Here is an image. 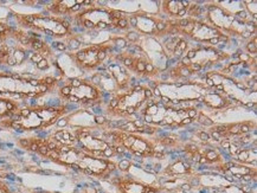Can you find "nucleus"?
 Returning a JSON list of instances; mask_svg holds the SVG:
<instances>
[{"label": "nucleus", "instance_id": "nucleus-16", "mask_svg": "<svg viewBox=\"0 0 257 193\" xmlns=\"http://www.w3.org/2000/svg\"><path fill=\"white\" fill-rule=\"evenodd\" d=\"M105 70L108 71V74L110 75L111 78H113V81L115 82V86H116L118 91H124L130 89V84L132 81L131 73L120 63V62L113 60L110 63L107 64Z\"/></svg>", "mask_w": 257, "mask_h": 193}, {"label": "nucleus", "instance_id": "nucleus-15", "mask_svg": "<svg viewBox=\"0 0 257 193\" xmlns=\"http://www.w3.org/2000/svg\"><path fill=\"white\" fill-rule=\"evenodd\" d=\"M167 179H189L196 178L197 172L193 163L189 160L178 158L166 166L161 173Z\"/></svg>", "mask_w": 257, "mask_h": 193}, {"label": "nucleus", "instance_id": "nucleus-13", "mask_svg": "<svg viewBox=\"0 0 257 193\" xmlns=\"http://www.w3.org/2000/svg\"><path fill=\"white\" fill-rule=\"evenodd\" d=\"M110 182L117 193H161L164 191L159 185L148 184L127 174L111 176Z\"/></svg>", "mask_w": 257, "mask_h": 193}, {"label": "nucleus", "instance_id": "nucleus-1", "mask_svg": "<svg viewBox=\"0 0 257 193\" xmlns=\"http://www.w3.org/2000/svg\"><path fill=\"white\" fill-rule=\"evenodd\" d=\"M45 158L82 174L97 179H109L117 171L116 161L90 155L76 146L58 145L56 149L49 150Z\"/></svg>", "mask_w": 257, "mask_h": 193}, {"label": "nucleus", "instance_id": "nucleus-4", "mask_svg": "<svg viewBox=\"0 0 257 193\" xmlns=\"http://www.w3.org/2000/svg\"><path fill=\"white\" fill-rule=\"evenodd\" d=\"M152 97L153 93L150 87L135 86L111 95V99L105 106V113L113 119H120L121 121L130 120L135 114L140 113L146 106L147 100Z\"/></svg>", "mask_w": 257, "mask_h": 193}, {"label": "nucleus", "instance_id": "nucleus-12", "mask_svg": "<svg viewBox=\"0 0 257 193\" xmlns=\"http://www.w3.org/2000/svg\"><path fill=\"white\" fill-rule=\"evenodd\" d=\"M228 58V55L216 50L213 47L204 45V47H197L191 49L185 54V56L181 58V64L184 65H196L203 70L207 65L219 63Z\"/></svg>", "mask_w": 257, "mask_h": 193}, {"label": "nucleus", "instance_id": "nucleus-11", "mask_svg": "<svg viewBox=\"0 0 257 193\" xmlns=\"http://www.w3.org/2000/svg\"><path fill=\"white\" fill-rule=\"evenodd\" d=\"M140 49V55L150 62L153 67H156L159 73L166 71L167 62H169V54L161 44V41L157 37H143L138 42Z\"/></svg>", "mask_w": 257, "mask_h": 193}, {"label": "nucleus", "instance_id": "nucleus-22", "mask_svg": "<svg viewBox=\"0 0 257 193\" xmlns=\"http://www.w3.org/2000/svg\"><path fill=\"white\" fill-rule=\"evenodd\" d=\"M245 49H246V51H248V54L250 55V56H251V55H256V52H257V37H256V35L253 36L252 38L249 39V42H248V44H246Z\"/></svg>", "mask_w": 257, "mask_h": 193}, {"label": "nucleus", "instance_id": "nucleus-8", "mask_svg": "<svg viewBox=\"0 0 257 193\" xmlns=\"http://www.w3.org/2000/svg\"><path fill=\"white\" fill-rule=\"evenodd\" d=\"M76 136V147L84 150L88 154L97 158L111 159L118 156L116 147L107 141V127H96V128H80L72 130Z\"/></svg>", "mask_w": 257, "mask_h": 193}, {"label": "nucleus", "instance_id": "nucleus-26", "mask_svg": "<svg viewBox=\"0 0 257 193\" xmlns=\"http://www.w3.org/2000/svg\"><path fill=\"white\" fill-rule=\"evenodd\" d=\"M32 193H57V192H49V191H43V189H36Z\"/></svg>", "mask_w": 257, "mask_h": 193}, {"label": "nucleus", "instance_id": "nucleus-2", "mask_svg": "<svg viewBox=\"0 0 257 193\" xmlns=\"http://www.w3.org/2000/svg\"><path fill=\"white\" fill-rule=\"evenodd\" d=\"M200 110L194 106L179 107L172 104L156 102L153 99L147 100L146 106L141 110L143 121L146 125L157 128H184L196 121Z\"/></svg>", "mask_w": 257, "mask_h": 193}, {"label": "nucleus", "instance_id": "nucleus-20", "mask_svg": "<svg viewBox=\"0 0 257 193\" xmlns=\"http://www.w3.org/2000/svg\"><path fill=\"white\" fill-rule=\"evenodd\" d=\"M51 140L57 142L61 146H76L77 140L72 130L68 129H57L54 134H51Z\"/></svg>", "mask_w": 257, "mask_h": 193}, {"label": "nucleus", "instance_id": "nucleus-14", "mask_svg": "<svg viewBox=\"0 0 257 193\" xmlns=\"http://www.w3.org/2000/svg\"><path fill=\"white\" fill-rule=\"evenodd\" d=\"M215 169L220 174L225 176V179L232 178L235 180L251 182L255 181L257 178V168L256 166L243 165L232 160V161H224L220 165L216 166Z\"/></svg>", "mask_w": 257, "mask_h": 193}, {"label": "nucleus", "instance_id": "nucleus-27", "mask_svg": "<svg viewBox=\"0 0 257 193\" xmlns=\"http://www.w3.org/2000/svg\"><path fill=\"white\" fill-rule=\"evenodd\" d=\"M213 193H215V192H213Z\"/></svg>", "mask_w": 257, "mask_h": 193}, {"label": "nucleus", "instance_id": "nucleus-17", "mask_svg": "<svg viewBox=\"0 0 257 193\" xmlns=\"http://www.w3.org/2000/svg\"><path fill=\"white\" fill-rule=\"evenodd\" d=\"M200 103H203L205 107L210 108L211 110H224L232 106L231 97L229 95L222 93V91L212 89V88H210L206 91L202 101H200Z\"/></svg>", "mask_w": 257, "mask_h": 193}, {"label": "nucleus", "instance_id": "nucleus-24", "mask_svg": "<svg viewBox=\"0 0 257 193\" xmlns=\"http://www.w3.org/2000/svg\"><path fill=\"white\" fill-rule=\"evenodd\" d=\"M36 67H37V69H39V70L45 71V70H48L49 68H50V63H49V61L47 60V58H43V60L39 62V63L36 64Z\"/></svg>", "mask_w": 257, "mask_h": 193}, {"label": "nucleus", "instance_id": "nucleus-5", "mask_svg": "<svg viewBox=\"0 0 257 193\" xmlns=\"http://www.w3.org/2000/svg\"><path fill=\"white\" fill-rule=\"evenodd\" d=\"M105 139L111 145L121 147L124 150V153L128 152L133 156H137V158H151L159 160L166 158V154H165L163 148H159L160 145L157 142V140L152 139L148 135L107 128Z\"/></svg>", "mask_w": 257, "mask_h": 193}, {"label": "nucleus", "instance_id": "nucleus-6", "mask_svg": "<svg viewBox=\"0 0 257 193\" xmlns=\"http://www.w3.org/2000/svg\"><path fill=\"white\" fill-rule=\"evenodd\" d=\"M95 5V4H94ZM84 6L80 12L72 16V21L82 30L105 31L117 30L118 22L127 16L109 6Z\"/></svg>", "mask_w": 257, "mask_h": 193}, {"label": "nucleus", "instance_id": "nucleus-7", "mask_svg": "<svg viewBox=\"0 0 257 193\" xmlns=\"http://www.w3.org/2000/svg\"><path fill=\"white\" fill-rule=\"evenodd\" d=\"M59 99L71 104H83L85 107H95L103 101V91L89 80L77 77L68 78L63 87L59 88Z\"/></svg>", "mask_w": 257, "mask_h": 193}, {"label": "nucleus", "instance_id": "nucleus-19", "mask_svg": "<svg viewBox=\"0 0 257 193\" xmlns=\"http://www.w3.org/2000/svg\"><path fill=\"white\" fill-rule=\"evenodd\" d=\"M233 160L243 165L249 166H256L257 161V149H256V142L253 143V147H240L236 155L233 156Z\"/></svg>", "mask_w": 257, "mask_h": 193}, {"label": "nucleus", "instance_id": "nucleus-18", "mask_svg": "<svg viewBox=\"0 0 257 193\" xmlns=\"http://www.w3.org/2000/svg\"><path fill=\"white\" fill-rule=\"evenodd\" d=\"M190 4L191 2H184V0H166L161 2L160 12L163 16L169 17L171 21H179L186 18Z\"/></svg>", "mask_w": 257, "mask_h": 193}, {"label": "nucleus", "instance_id": "nucleus-3", "mask_svg": "<svg viewBox=\"0 0 257 193\" xmlns=\"http://www.w3.org/2000/svg\"><path fill=\"white\" fill-rule=\"evenodd\" d=\"M153 101L172 106L187 107V103L200 102L210 89L199 81H156L152 88Z\"/></svg>", "mask_w": 257, "mask_h": 193}, {"label": "nucleus", "instance_id": "nucleus-23", "mask_svg": "<svg viewBox=\"0 0 257 193\" xmlns=\"http://www.w3.org/2000/svg\"><path fill=\"white\" fill-rule=\"evenodd\" d=\"M196 135L199 139V141L203 143V145H209L211 141L210 134L207 133V130H199V132L196 133Z\"/></svg>", "mask_w": 257, "mask_h": 193}, {"label": "nucleus", "instance_id": "nucleus-25", "mask_svg": "<svg viewBox=\"0 0 257 193\" xmlns=\"http://www.w3.org/2000/svg\"><path fill=\"white\" fill-rule=\"evenodd\" d=\"M85 193H97V189L94 188V187H87L85 188Z\"/></svg>", "mask_w": 257, "mask_h": 193}, {"label": "nucleus", "instance_id": "nucleus-21", "mask_svg": "<svg viewBox=\"0 0 257 193\" xmlns=\"http://www.w3.org/2000/svg\"><path fill=\"white\" fill-rule=\"evenodd\" d=\"M196 121H198L199 125L204 126V127H205V128H210L211 126L215 125V121L211 119L210 116H207L205 113H203L202 110H200V112H199V114H198V116H197Z\"/></svg>", "mask_w": 257, "mask_h": 193}, {"label": "nucleus", "instance_id": "nucleus-9", "mask_svg": "<svg viewBox=\"0 0 257 193\" xmlns=\"http://www.w3.org/2000/svg\"><path fill=\"white\" fill-rule=\"evenodd\" d=\"M128 25L131 30L138 32L143 37L161 38L169 35L171 30V21L153 13L137 11L127 16Z\"/></svg>", "mask_w": 257, "mask_h": 193}, {"label": "nucleus", "instance_id": "nucleus-10", "mask_svg": "<svg viewBox=\"0 0 257 193\" xmlns=\"http://www.w3.org/2000/svg\"><path fill=\"white\" fill-rule=\"evenodd\" d=\"M110 39L108 42L101 44H91L83 49L70 54L72 60L77 68L82 71H93L97 70L103 64L105 60L109 57V52L113 49Z\"/></svg>", "mask_w": 257, "mask_h": 193}]
</instances>
